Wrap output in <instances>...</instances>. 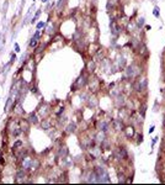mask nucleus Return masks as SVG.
I'll use <instances>...</instances> for the list:
<instances>
[{
	"mask_svg": "<svg viewBox=\"0 0 165 185\" xmlns=\"http://www.w3.org/2000/svg\"><path fill=\"white\" fill-rule=\"evenodd\" d=\"M147 86H148V80H147L145 77L140 78V79L138 80L137 84H135V88H137L138 91H144V90H147Z\"/></svg>",
	"mask_w": 165,
	"mask_h": 185,
	"instance_id": "1",
	"label": "nucleus"
},
{
	"mask_svg": "<svg viewBox=\"0 0 165 185\" xmlns=\"http://www.w3.org/2000/svg\"><path fill=\"white\" fill-rule=\"evenodd\" d=\"M8 128L10 130V133L13 135L14 137H17V136H19V135L22 132V131H21V127H20V123L17 125V123H15V122H14V126H13V127L8 126Z\"/></svg>",
	"mask_w": 165,
	"mask_h": 185,
	"instance_id": "2",
	"label": "nucleus"
},
{
	"mask_svg": "<svg viewBox=\"0 0 165 185\" xmlns=\"http://www.w3.org/2000/svg\"><path fill=\"white\" fill-rule=\"evenodd\" d=\"M87 77L85 75V74H81L78 79H76V82H75V86H78V88H82L84 86L86 83H87Z\"/></svg>",
	"mask_w": 165,
	"mask_h": 185,
	"instance_id": "3",
	"label": "nucleus"
},
{
	"mask_svg": "<svg viewBox=\"0 0 165 185\" xmlns=\"http://www.w3.org/2000/svg\"><path fill=\"white\" fill-rule=\"evenodd\" d=\"M19 123H20V127H21V131L22 132H25V133H27L28 131H30V122H28V120H20L19 121Z\"/></svg>",
	"mask_w": 165,
	"mask_h": 185,
	"instance_id": "4",
	"label": "nucleus"
},
{
	"mask_svg": "<svg viewBox=\"0 0 165 185\" xmlns=\"http://www.w3.org/2000/svg\"><path fill=\"white\" fill-rule=\"evenodd\" d=\"M123 132H125V136L127 137V138H133L134 136V127L133 126H126L125 128H123Z\"/></svg>",
	"mask_w": 165,
	"mask_h": 185,
	"instance_id": "5",
	"label": "nucleus"
},
{
	"mask_svg": "<svg viewBox=\"0 0 165 185\" xmlns=\"http://www.w3.org/2000/svg\"><path fill=\"white\" fill-rule=\"evenodd\" d=\"M31 163H32V158L27 157V156H25V157L22 158V168L25 169V170H28V169H30Z\"/></svg>",
	"mask_w": 165,
	"mask_h": 185,
	"instance_id": "6",
	"label": "nucleus"
},
{
	"mask_svg": "<svg viewBox=\"0 0 165 185\" xmlns=\"http://www.w3.org/2000/svg\"><path fill=\"white\" fill-rule=\"evenodd\" d=\"M109 122H106L105 120H102V121H99V125H97V128L100 130V131H104V132H106V131L109 130Z\"/></svg>",
	"mask_w": 165,
	"mask_h": 185,
	"instance_id": "7",
	"label": "nucleus"
},
{
	"mask_svg": "<svg viewBox=\"0 0 165 185\" xmlns=\"http://www.w3.org/2000/svg\"><path fill=\"white\" fill-rule=\"evenodd\" d=\"M28 122L33 123V125L38 123V117H37V115L35 114V112H32V114H30V116H28Z\"/></svg>",
	"mask_w": 165,
	"mask_h": 185,
	"instance_id": "8",
	"label": "nucleus"
},
{
	"mask_svg": "<svg viewBox=\"0 0 165 185\" xmlns=\"http://www.w3.org/2000/svg\"><path fill=\"white\" fill-rule=\"evenodd\" d=\"M114 127H115V130L116 131H122L123 130V123H122V120H116V121H114Z\"/></svg>",
	"mask_w": 165,
	"mask_h": 185,
	"instance_id": "9",
	"label": "nucleus"
},
{
	"mask_svg": "<svg viewBox=\"0 0 165 185\" xmlns=\"http://www.w3.org/2000/svg\"><path fill=\"white\" fill-rule=\"evenodd\" d=\"M127 74H128V77H135L137 75V73H135V65H131L128 69H127Z\"/></svg>",
	"mask_w": 165,
	"mask_h": 185,
	"instance_id": "10",
	"label": "nucleus"
},
{
	"mask_svg": "<svg viewBox=\"0 0 165 185\" xmlns=\"http://www.w3.org/2000/svg\"><path fill=\"white\" fill-rule=\"evenodd\" d=\"M59 156L62 157L63 156V158H66L67 156H68V148L67 147H61V150H59Z\"/></svg>",
	"mask_w": 165,
	"mask_h": 185,
	"instance_id": "11",
	"label": "nucleus"
},
{
	"mask_svg": "<svg viewBox=\"0 0 165 185\" xmlns=\"http://www.w3.org/2000/svg\"><path fill=\"white\" fill-rule=\"evenodd\" d=\"M76 131V125L75 123H69V126L67 127V132L72 133V132H75Z\"/></svg>",
	"mask_w": 165,
	"mask_h": 185,
	"instance_id": "12",
	"label": "nucleus"
},
{
	"mask_svg": "<svg viewBox=\"0 0 165 185\" xmlns=\"http://www.w3.org/2000/svg\"><path fill=\"white\" fill-rule=\"evenodd\" d=\"M8 8H9V1H8V0H5V1H4V5H3V15H4V17L6 16Z\"/></svg>",
	"mask_w": 165,
	"mask_h": 185,
	"instance_id": "13",
	"label": "nucleus"
},
{
	"mask_svg": "<svg viewBox=\"0 0 165 185\" xmlns=\"http://www.w3.org/2000/svg\"><path fill=\"white\" fill-rule=\"evenodd\" d=\"M51 127H52L51 122H49L48 120H43V122H42V128H43V130H49Z\"/></svg>",
	"mask_w": 165,
	"mask_h": 185,
	"instance_id": "14",
	"label": "nucleus"
},
{
	"mask_svg": "<svg viewBox=\"0 0 165 185\" xmlns=\"http://www.w3.org/2000/svg\"><path fill=\"white\" fill-rule=\"evenodd\" d=\"M35 10V5H32V6L30 8V10H28V13L26 14V16H25V20H23V23H26L27 22V20H28V17H30V15L32 14V11Z\"/></svg>",
	"mask_w": 165,
	"mask_h": 185,
	"instance_id": "15",
	"label": "nucleus"
},
{
	"mask_svg": "<svg viewBox=\"0 0 165 185\" xmlns=\"http://www.w3.org/2000/svg\"><path fill=\"white\" fill-rule=\"evenodd\" d=\"M111 31H112L114 35H118V30H117V26L115 22H111Z\"/></svg>",
	"mask_w": 165,
	"mask_h": 185,
	"instance_id": "16",
	"label": "nucleus"
},
{
	"mask_svg": "<svg viewBox=\"0 0 165 185\" xmlns=\"http://www.w3.org/2000/svg\"><path fill=\"white\" fill-rule=\"evenodd\" d=\"M22 145H23V143H22V141H16V142L14 143L13 148H14V150H19L20 147H22Z\"/></svg>",
	"mask_w": 165,
	"mask_h": 185,
	"instance_id": "17",
	"label": "nucleus"
},
{
	"mask_svg": "<svg viewBox=\"0 0 165 185\" xmlns=\"http://www.w3.org/2000/svg\"><path fill=\"white\" fill-rule=\"evenodd\" d=\"M39 15H41V10H38L37 13H36V15H35L33 17H32V20H31V23H35L37 20H38V17H39Z\"/></svg>",
	"mask_w": 165,
	"mask_h": 185,
	"instance_id": "18",
	"label": "nucleus"
},
{
	"mask_svg": "<svg viewBox=\"0 0 165 185\" xmlns=\"http://www.w3.org/2000/svg\"><path fill=\"white\" fill-rule=\"evenodd\" d=\"M37 43H38V40L32 38V40H31V42H30V47H31V48H36V47H37Z\"/></svg>",
	"mask_w": 165,
	"mask_h": 185,
	"instance_id": "19",
	"label": "nucleus"
},
{
	"mask_svg": "<svg viewBox=\"0 0 165 185\" xmlns=\"http://www.w3.org/2000/svg\"><path fill=\"white\" fill-rule=\"evenodd\" d=\"M14 110H15V112H17V114H20V116L23 115V110L21 109V105H17Z\"/></svg>",
	"mask_w": 165,
	"mask_h": 185,
	"instance_id": "20",
	"label": "nucleus"
},
{
	"mask_svg": "<svg viewBox=\"0 0 165 185\" xmlns=\"http://www.w3.org/2000/svg\"><path fill=\"white\" fill-rule=\"evenodd\" d=\"M10 105H11V99L8 100V103H6V106H5V112H8L10 110Z\"/></svg>",
	"mask_w": 165,
	"mask_h": 185,
	"instance_id": "21",
	"label": "nucleus"
},
{
	"mask_svg": "<svg viewBox=\"0 0 165 185\" xmlns=\"http://www.w3.org/2000/svg\"><path fill=\"white\" fill-rule=\"evenodd\" d=\"M89 70H90V72L95 70V64H94L92 62H90V64H89Z\"/></svg>",
	"mask_w": 165,
	"mask_h": 185,
	"instance_id": "22",
	"label": "nucleus"
},
{
	"mask_svg": "<svg viewBox=\"0 0 165 185\" xmlns=\"http://www.w3.org/2000/svg\"><path fill=\"white\" fill-rule=\"evenodd\" d=\"M44 25H46V23H44L43 21H41V22L37 23V28H38V30H39V28H42V27H44Z\"/></svg>",
	"mask_w": 165,
	"mask_h": 185,
	"instance_id": "23",
	"label": "nucleus"
},
{
	"mask_svg": "<svg viewBox=\"0 0 165 185\" xmlns=\"http://www.w3.org/2000/svg\"><path fill=\"white\" fill-rule=\"evenodd\" d=\"M138 26H143V23H144V17H142V19H138Z\"/></svg>",
	"mask_w": 165,
	"mask_h": 185,
	"instance_id": "24",
	"label": "nucleus"
},
{
	"mask_svg": "<svg viewBox=\"0 0 165 185\" xmlns=\"http://www.w3.org/2000/svg\"><path fill=\"white\" fill-rule=\"evenodd\" d=\"M33 38H35V40H38V38H39V31H36V32H35Z\"/></svg>",
	"mask_w": 165,
	"mask_h": 185,
	"instance_id": "25",
	"label": "nucleus"
},
{
	"mask_svg": "<svg viewBox=\"0 0 165 185\" xmlns=\"http://www.w3.org/2000/svg\"><path fill=\"white\" fill-rule=\"evenodd\" d=\"M67 1V0H59V3H58V5H57V6H58V9H61V6H62V4H64V3H66Z\"/></svg>",
	"mask_w": 165,
	"mask_h": 185,
	"instance_id": "26",
	"label": "nucleus"
},
{
	"mask_svg": "<svg viewBox=\"0 0 165 185\" xmlns=\"http://www.w3.org/2000/svg\"><path fill=\"white\" fill-rule=\"evenodd\" d=\"M15 59H16V56H15V55H14V53H13V55H11V58H10V62H9V63L11 64V63H13V62L15 61Z\"/></svg>",
	"mask_w": 165,
	"mask_h": 185,
	"instance_id": "27",
	"label": "nucleus"
},
{
	"mask_svg": "<svg viewBox=\"0 0 165 185\" xmlns=\"http://www.w3.org/2000/svg\"><path fill=\"white\" fill-rule=\"evenodd\" d=\"M154 16H159V9L158 8L154 9Z\"/></svg>",
	"mask_w": 165,
	"mask_h": 185,
	"instance_id": "28",
	"label": "nucleus"
},
{
	"mask_svg": "<svg viewBox=\"0 0 165 185\" xmlns=\"http://www.w3.org/2000/svg\"><path fill=\"white\" fill-rule=\"evenodd\" d=\"M15 51L16 52H20V46L17 45V43H15Z\"/></svg>",
	"mask_w": 165,
	"mask_h": 185,
	"instance_id": "29",
	"label": "nucleus"
},
{
	"mask_svg": "<svg viewBox=\"0 0 165 185\" xmlns=\"http://www.w3.org/2000/svg\"><path fill=\"white\" fill-rule=\"evenodd\" d=\"M157 141H158V137H155V138H154V140H153V141H152V147H153V146H154V145H155V143H157Z\"/></svg>",
	"mask_w": 165,
	"mask_h": 185,
	"instance_id": "30",
	"label": "nucleus"
},
{
	"mask_svg": "<svg viewBox=\"0 0 165 185\" xmlns=\"http://www.w3.org/2000/svg\"><path fill=\"white\" fill-rule=\"evenodd\" d=\"M154 130H155V127H154V126H152V127L149 128V132H150V133H152V132H154Z\"/></svg>",
	"mask_w": 165,
	"mask_h": 185,
	"instance_id": "31",
	"label": "nucleus"
},
{
	"mask_svg": "<svg viewBox=\"0 0 165 185\" xmlns=\"http://www.w3.org/2000/svg\"><path fill=\"white\" fill-rule=\"evenodd\" d=\"M47 1H48V0H42V3H47Z\"/></svg>",
	"mask_w": 165,
	"mask_h": 185,
	"instance_id": "32",
	"label": "nucleus"
},
{
	"mask_svg": "<svg viewBox=\"0 0 165 185\" xmlns=\"http://www.w3.org/2000/svg\"><path fill=\"white\" fill-rule=\"evenodd\" d=\"M164 96H165V89H164Z\"/></svg>",
	"mask_w": 165,
	"mask_h": 185,
	"instance_id": "33",
	"label": "nucleus"
},
{
	"mask_svg": "<svg viewBox=\"0 0 165 185\" xmlns=\"http://www.w3.org/2000/svg\"><path fill=\"white\" fill-rule=\"evenodd\" d=\"M32 1H33V3H35V0H32Z\"/></svg>",
	"mask_w": 165,
	"mask_h": 185,
	"instance_id": "34",
	"label": "nucleus"
},
{
	"mask_svg": "<svg viewBox=\"0 0 165 185\" xmlns=\"http://www.w3.org/2000/svg\"><path fill=\"white\" fill-rule=\"evenodd\" d=\"M164 122H165V118H164Z\"/></svg>",
	"mask_w": 165,
	"mask_h": 185,
	"instance_id": "35",
	"label": "nucleus"
}]
</instances>
